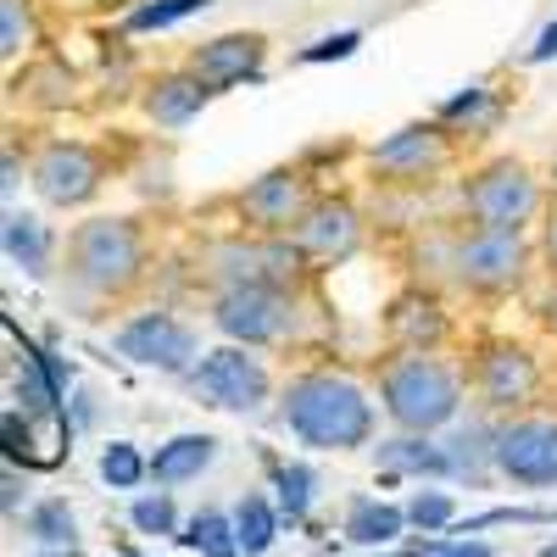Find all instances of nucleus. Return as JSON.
Masks as SVG:
<instances>
[{"instance_id": "nucleus-1", "label": "nucleus", "mask_w": 557, "mask_h": 557, "mask_svg": "<svg viewBox=\"0 0 557 557\" xmlns=\"http://www.w3.org/2000/svg\"><path fill=\"white\" fill-rule=\"evenodd\" d=\"M278 424L312 451H357L374 441V401L351 374L307 368L278 396Z\"/></svg>"}, {"instance_id": "nucleus-2", "label": "nucleus", "mask_w": 557, "mask_h": 557, "mask_svg": "<svg viewBox=\"0 0 557 557\" xmlns=\"http://www.w3.org/2000/svg\"><path fill=\"white\" fill-rule=\"evenodd\" d=\"M380 401L401 435H435L457 424L462 412V380L457 368L441 362L435 351H396L380 368Z\"/></svg>"}, {"instance_id": "nucleus-3", "label": "nucleus", "mask_w": 557, "mask_h": 557, "mask_svg": "<svg viewBox=\"0 0 557 557\" xmlns=\"http://www.w3.org/2000/svg\"><path fill=\"white\" fill-rule=\"evenodd\" d=\"M146 273V235L134 218H89L67 235V278L89 296H123Z\"/></svg>"}, {"instance_id": "nucleus-4", "label": "nucleus", "mask_w": 557, "mask_h": 557, "mask_svg": "<svg viewBox=\"0 0 557 557\" xmlns=\"http://www.w3.org/2000/svg\"><path fill=\"white\" fill-rule=\"evenodd\" d=\"M446 268L462 290L507 296L530 273V240H524V228H462L446 246Z\"/></svg>"}, {"instance_id": "nucleus-5", "label": "nucleus", "mask_w": 557, "mask_h": 557, "mask_svg": "<svg viewBox=\"0 0 557 557\" xmlns=\"http://www.w3.org/2000/svg\"><path fill=\"white\" fill-rule=\"evenodd\" d=\"M207 278H218V290H246V285H268V290H290L301 285L307 257L296 251V240H262V235H228L212 240L201 251Z\"/></svg>"}, {"instance_id": "nucleus-6", "label": "nucleus", "mask_w": 557, "mask_h": 557, "mask_svg": "<svg viewBox=\"0 0 557 557\" xmlns=\"http://www.w3.org/2000/svg\"><path fill=\"white\" fill-rule=\"evenodd\" d=\"M462 212L469 228H524L541 212V184L519 157H496L462 178Z\"/></svg>"}, {"instance_id": "nucleus-7", "label": "nucleus", "mask_w": 557, "mask_h": 557, "mask_svg": "<svg viewBox=\"0 0 557 557\" xmlns=\"http://www.w3.org/2000/svg\"><path fill=\"white\" fill-rule=\"evenodd\" d=\"M212 323L218 335H228V346H278L296 335V296L290 290H268V285H246V290H218L212 296Z\"/></svg>"}, {"instance_id": "nucleus-8", "label": "nucleus", "mask_w": 557, "mask_h": 557, "mask_svg": "<svg viewBox=\"0 0 557 557\" xmlns=\"http://www.w3.org/2000/svg\"><path fill=\"white\" fill-rule=\"evenodd\" d=\"M28 178H34L39 201L67 212V207L96 201V190L107 184V157L96 146H84V139H51V146H39Z\"/></svg>"}, {"instance_id": "nucleus-9", "label": "nucleus", "mask_w": 557, "mask_h": 557, "mask_svg": "<svg viewBox=\"0 0 557 557\" xmlns=\"http://www.w3.org/2000/svg\"><path fill=\"white\" fill-rule=\"evenodd\" d=\"M312 201H318V196L307 190V173H301V168H273V173L251 178L246 190L235 196V212H240V223L251 228V235H262V240H290Z\"/></svg>"}, {"instance_id": "nucleus-10", "label": "nucleus", "mask_w": 557, "mask_h": 557, "mask_svg": "<svg viewBox=\"0 0 557 557\" xmlns=\"http://www.w3.org/2000/svg\"><path fill=\"white\" fill-rule=\"evenodd\" d=\"M184 385H190V396H201L218 412H257L268 401V368L246 346H218L196 362V374Z\"/></svg>"}, {"instance_id": "nucleus-11", "label": "nucleus", "mask_w": 557, "mask_h": 557, "mask_svg": "<svg viewBox=\"0 0 557 557\" xmlns=\"http://www.w3.org/2000/svg\"><path fill=\"white\" fill-rule=\"evenodd\" d=\"M474 396L491 412H524L541 396V362L519 341H485L474 351Z\"/></svg>"}, {"instance_id": "nucleus-12", "label": "nucleus", "mask_w": 557, "mask_h": 557, "mask_svg": "<svg viewBox=\"0 0 557 557\" xmlns=\"http://www.w3.org/2000/svg\"><path fill=\"white\" fill-rule=\"evenodd\" d=\"M117 351L139 368H157V374H178L190 380L201 362V341L190 323H178L173 312H139L117 330Z\"/></svg>"}, {"instance_id": "nucleus-13", "label": "nucleus", "mask_w": 557, "mask_h": 557, "mask_svg": "<svg viewBox=\"0 0 557 557\" xmlns=\"http://www.w3.org/2000/svg\"><path fill=\"white\" fill-rule=\"evenodd\" d=\"M446 162H451V134L441 123H407L368 151V168L380 184H430L446 173Z\"/></svg>"}, {"instance_id": "nucleus-14", "label": "nucleus", "mask_w": 557, "mask_h": 557, "mask_svg": "<svg viewBox=\"0 0 557 557\" xmlns=\"http://www.w3.org/2000/svg\"><path fill=\"white\" fill-rule=\"evenodd\" d=\"M496 474L530 491L557 485V418H507L496 430Z\"/></svg>"}, {"instance_id": "nucleus-15", "label": "nucleus", "mask_w": 557, "mask_h": 557, "mask_svg": "<svg viewBox=\"0 0 557 557\" xmlns=\"http://www.w3.org/2000/svg\"><path fill=\"white\" fill-rule=\"evenodd\" d=\"M296 251L318 268H341L362 251V212L346 196H318L307 207V218L296 223Z\"/></svg>"}, {"instance_id": "nucleus-16", "label": "nucleus", "mask_w": 557, "mask_h": 557, "mask_svg": "<svg viewBox=\"0 0 557 557\" xmlns=\"http://www.w3.org/2000/svg\"><path fill=\"white\" fill-rule=\"evenodd\" d=\"M0 441H7V462L12 469H57L73 446V424L67 412H7L0 418Z\"/></svg>"}, {"instance_id": "nucleus-17", "label": "nucleus", "mask_w": 557, "mask_h": 557, "mask_svg": "<svg viewBox=\"0 0 557 557\" xmlns=\"http://www.w3.org/2000/svg\"><path fill=\"white\" fill-rule=\"evenodd\" d=\"M262 57H268V39L262 34H218V39H207V45H196V51H190V73L212 89V96H223V89L257 78L262 73Z\"/></svg>"}, {"instance_id": "nucleus-18", "label": "nucleus", "mask_w": 557, "mask_h": 557, "mask_svg": "<svg viewBox=\"0 0 557 557\" xmlns=\"http://www.w3.org/2000/svg\"><path fill=\"white\" fill-rule=\"evenodd\" d=\"M212 101V89L184 67V73H162L146 84V96H139V112H146L157 128H184V123H196L201 107Z\"/></svg>"}, {"instance_id": "nucleus-19", "label": "nucleus", "mask_w": 557, "mask_h": 557, "mask_svg": "<svg viewBox=\"0 0 557 557\" xmlns=\"http://www.w3.org/2000/svg\"><path fill=\"white\" fill-rule=\"evenodd\" d=\"M385 335L396 341V351H435L446 341V312L430 290H407L385 312Z\"/></svg>"}, {"instance_id": "nucleus-20", "label": "nucleus", "mask_w": 557, "mask_h": 557, "mask_svg": "<svg viewBox=\"0 0 557 557\" xmlns=\"http://www.w3.org/2000/svg\"><path fill=\"white\" fill-rule=\"evenodd\" d=\"M212 462H218V435L184 430V435H173L168 446H157L151 480H157V485H190V480H201V474L212 469Z\"/></svg>"}, {"instance_id": "nucleus-21", "label": "nucleus", "mask_w": 557, "mask_h": 557, "mask_svg": "<svg viewBox=\"0 0 557 557\" xmlns=\"http://www.w3.org/2000/svg\"><path fill=\"white\" fill-rule=\"evenodd\" d=\"M12 89L28 101V107H39V112H57V107H73V96H78V78H73V67L67 62H57V57H39V62H28L17 78H12Z\"/></svg>"}, {"instance_id": "nucleus-22", "label": "nucleus", "mask_w": 557, "mask_h": 557, "mask_svg": "<svg viewBox=\"0 0 557 557\" xmlns=\"http://www.w3.org/2000/svg\"><path fill=\"white\" fill-rule=\"evenodd\" d=\"M401 530H407V507L380 502V496H357L346 513V541L357 546H396Z\"/></svg>"}, {"instance_id": "nucleus-23", "label": "nucleus", "mask_w": 557, "mask_h": 557, "mask_svg": "<svg viewBox=\"0 0 557 557\" xmlns=\"http://www.w3.org/2000/svg\"><path fill=\"white\" fill-rule=\"evenodd\" d=\"M0 235H7V257H12V268H23V273H34V278L51 273V235H45V223H39V218L7 207V228H0Z\"/></svg>"}, {"instance_id": "nucleus-24", "label": "nucleus", "mask_w": 557, "mask_h": 557, "mask_svg": "<svg viewBox=\"0 0 557 557\" xmlns=\"http://www.w3.org/2000/svg\"><path fill=\"white\" fill-rule=\"evenodd\" d=\"M380 469L385 474H451L446 446L430 435H396L380 446Z\"/></svg>"}, {"instance_id": "nucleus-25", "label": "nucleus", "mask_w": 557, "mask_h": 557, "mask_svg": "<svg viewBox=\"0 0 557 557\" xmlns=\"http://www.w3.org/2000/svg\"><path fill=\"white\" fill-rule=\"evenodd\" d=\"M441 446L451 462V480H485V462H496V430L485 424H457Z\"/></svg>"}, {"instance_id": "nucleus-26", "label": "nucleus", "mask_w": 557, "mask_h": 557, "mask_svg": "<svg viewBox=\"0 0 557 557\" xmlns=\"http://www.w3.org/2000/svg\"><path fill=\"white\" fill-rule=\"evenodd\" d=\"M496 117H502V107H496V96H491V89L485 84H469V89H462V96H451L446 107H441V128L446 134H491L496 128Z\"/></svg>"}, {"instance_id": "nucleus-27", "label": "nucleus", "mask_w": 557, "mask_h": 557, "mask_svg": "<svg viewBox=\"0 0 557 557\" xmlns=\"http://www.w3.org/2000/svg\"><path fill=\"white\" fill-rule=\"evenodd\" d=\"M28 535L45 546V552H73L78 541V519H73V507L62 496H45L28 507Z\"/></svg>"}, {"instance_id": "nucleus-28", "label": "nucleus", "mask_w": 557, "mask_h": 557, "mask_svg": "<svg viewBox=\"0 0 557 557\" xmlns=\"http://www.w3.org/2000/svg\"><path fill=\"white\" fill-rule=\"evenodd\" d=\"M273 491H278V519L301 524L312 513V496H318V474L307 462H273Z\"/></svg>"}, {"instance_id": "nucleus-29", "label": "nucleus", "mask_w": 557, "mask_h": 557, "mask_svg": "<svg viewBox=\"0 0 557 557\" xmlns=\"http://www.w3.org/2000/svg\"><path fill=\"white\" fill-rule=\"evenodd\" d=\"M178 546H190V552H201V557H240V535H235V519L228 513H196L190 524H184V535H178Z\"/></svg>"}, {"instance_id": "nucleus-30", "label": "nucleus", "mask_w": 557, "mask_h": 557, "mask_svg": "<svg viewBox=\"0 0 557 557\" xmlns=\"http://www.w3.org/2000/svg\"><path fill=\"white\" fill-rule=\"evenodd\" d=\"M235 535H240V552L246 557H262L278 535V507L268 496H240L235 507Z\"/></svg>"}, {"instance_id": "nucleus-31", "label": "nucleus", "mask_w": 557, "mask_h": 557, "mask_svg": "<svg viewBox=\"0 0 557 557\" xmlns=\"http://www.w3.org/2000/svg\"><path fill=\"white\" fill-rule=\"evenodd\" d=\"M39 23H34V0H0V57L17 62L23 51H34Z\"/></svg>"}, {"instance_id": "nucleus-32", "label": "nucleus", "mask_w": 557, "mask_h": 557, "mask_svg": "<svg viewBox=\"0 0 557 557\" xmlns=\"http://www.w3.org/2000/svg\"><path fill=\"white\" fill-rule=\"evenodd\" d=\"M101 480L112 491H134L139 480H151V457H139L134 441H112V446H101Z\"/></svg>"}, {"instance_id": "nucleus-33", "label": "nucleus", "mask_w": 557, "mask_h": 557, "mask_svg": "<svg viewBox=\"0 0 557 557\" xmlns=\"http://www.w3.org/2000/svg\"><path fill=\"white\" fill-rule=\"evenodd\" d=\"M212 0H151V7H134L128 12V34H151V28H173V23H184V17H196V12H207Z\"/></svg>"}, {"instance_id": "nucleus-34", "label": "nucleus", "mask_w": 557, "mask_h": 557, "mask_svg": "<svg viewBox=\"0 0 557 557\" xmlns=\"http://www.w3.org/2000/svg\"><path fill=\"white\" fill-rule=\"evenodd\" d=\"M407 524H418L424 535L451 530V524H457V502H451L446 491H418V496L407 502Z\"/></svg>"}, {"instance_id": "nucleus-35", "label": "nucleus", "mask_w": 557, "mask_h": 557, "mask_svg": "<svg viewBox=\"0 0 557 557\" xmlns=\"http://www.w3.org/2000/svg\"><path fill=\"white\" fill-rule=\"evenodd\" d=\"M128 519H134V530H139V535H178V507H173V496H168V491L139 496V502L128 507Z\"/></svg>"}, {"instance_id": "nucleus-36", "label": "nucleus", "mask_w": 557, "mask_h": 557, "mask_svg": "<svg viewBox=\"0 0 557 557\" xmlns=\"http://www.w3.org/2000/svg\"><path fill=\"white\" fill-rule=\"evenodd\" d=\"M357 45H362V34H357V28H341V34H323L318 45H307L296 62H307V67H312V62H341V57L357 51Z\"/></svg>"}, {"instance_id": "nucleus-37", "label": "nucleus", "mask_w": 557, "mask_h": 557, "mask_svg": "<svg viewBox=\"0 0 557 557\" xmlns=\"http://www.w3.org/2000/svg\"><path fill=\"white\" fill-rule=\"evenodd\" d=\"M418 557H496L485 541H430L418 546Z\"/></svg>"}, {"instance_id": "nucleus-38", "label": "nucleus", "mask_w": 557, "mask_h": 557, "mask_svg": "<svg viewBox=\"0 0 557 557\" xmlns=\"http://www.w3.org/2000/svg\"><path fill=\"white\" fill-rule=\"evenodd\" d=\"M552 57H557V17L541 28V39L530 45V57H524V62H552Z\"/></svg>"}, {"instance_id": "nucleus-39", "label": "nucleus", "mask_w": 557, "mask_h": 557, "mask_svg": "<svg viewBox=\"0 0 557 557\" xmlns=\"http://www.w3.org/2000/svg\"><path fill=\"white\" fill-rule=\"evenodd\" d=\"M541 246H546V262L557 268V201L546 207V223H541Z\"/></svg>"}, {"instance_id": "nucleus-40", "label": "nucleus", "mask_w": 557, "mask_h": 557, "mask_svg": "<svg viewBox=\"0 0 557 557\" xmlns=\"http://www.w3.org/2000/svg\"><path fill=\"white\" fill-rule=\"evenodd\" d=\"M17 502H23V485H17V469L7 462V496H0V507H7V513H17Z\"/></svg>"}, {"instance_id": "nucleus-41", "label": "nucleus", "mask_w": 557, "mask_h": 557, "mask_svg": "<svg viewBox=\"0 0 557 557\" xmlns=\"http://www.w3.org/2000/svg\"><path fill=\"white\" fill-rule=\"evenodd\" d=\"M0 190H7V196L17 190V151H7V178H0Z\"/></svg>"}, {"instance_id": "nucleus-42", "label": "nucleus", "mask_w": 557, "mask_h": 557, "mask_svg": "<svg viewBox=\"0 0 557 557\" xmlns=\"http://www.w3.org/2000/svg\"><path fill=\"white\" fill-rule=\"evenodd\" d=\"M541 323H546V330H552V335H557V290H552V296H546V307H541Z\"/></svg>"}, {"instance_id": "nucleus-43", "label": "nucleus", "mask_w": 557, "mask_h": 557, "mask_svg": "<svg viewBox=\"0 0 557 557\" xmlns=\"http://www.w3.org/2000/svg\"><path fill=\"white\" fill-rule=\"evenodd\" d=\"M62 7H73V12H96V7H112V0H62Z\"/></svg>"}, {"instance_id": "nucleus-44", "label": "nucleus", "mask_w": 557, "mask_h": 557, "mask_svg": "<svg viewBox=\"0 0 557 557\" xmlns=\"http://www.w3.org/2000/svg\"><path fill=\"white\" fill-rule=\"evenodd\" d=\"M535 557H557V541H546V546H541V552H535Z\"/></svg>"}, {"instance_id": "nucleus-45", "label": "nucleus", "mask_w": 557, "mask_h": 557, "mask_svg": "<svg viewBox=\"0 0 557 557\" xmlns=\"http://www.w3.org/2000/svg\"><path fill=\"white\" fill-rule=\"evenodd\" d=\"M39 557H73V552H39Z\"/></svg>"}, {"instance_id": "nucleus-46", "label": "nucleus", "mask_w": 557, "mask_h": 557, "mask_svg": "<svg viewBox=\"0 0 557 557\" xmlns=\"http://www.w3.org/2000/svg\"><path fill=\"white\" fill-rule=\"evenodd\" d=\"M385 557H418V552H385Z\"/></svg>"}, {"instance_id": "nucleus-47", "label": "nucleus", "mask_w": 557, "mask_h": 557, "mask_svg": "<svg viewBox=\"0 0 557 557\" xmlns=\"http://www.w3.org/2000/svg\"><path fill=\"white\" fill-rule=\"evenodd\" d=\"M123 557H139V552H123Z\"/></svg>"}, {"instance_id": "nucleus-48", "label": "nucleus", "mask_w": 557, "mask_h": 557, "mask_svg": "<svg viewBox=\"0 0 557 557\" xmlns=\"http://www.w3.org/2000/svg\"><path fill=\"white\" fill-rule=\"evenodd\" d=\"M552 178H557V162H552Z\"/></svg>"}]
</instances>
